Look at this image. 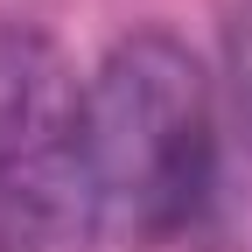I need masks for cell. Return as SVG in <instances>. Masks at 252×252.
Returning <instances> with one entry per match:
<instances>
[{"label":"cell","instance_id":"6da1fadb","mask_svg":"<svg viewBox=\"0 0 252 252\" xmlns=\"http://www.w3.org/2000/svg\"><path fill=\"white\" fill-rule=\"evenodd\" d=\"M91 168H98L105 224L175 231L210 189L217 126L203 63L175 35L140 28L84 77Z\"/></svg>","mask_w":252,"mask_h":252},{"label":"cell","instance_id":"7a4b0ae2","mask_svg":"<svg viewBox=\"0 0 252 252\" xmlns=\"http://www.w3.org/2000/svg\"><path fill=\"white\" fill-rule=\"evenodd\" d=\"M105 196L84 77L35 28L0 35V252H91Z\"/></svg>","mask_w":252,"mask_h":252}]
</instances>
